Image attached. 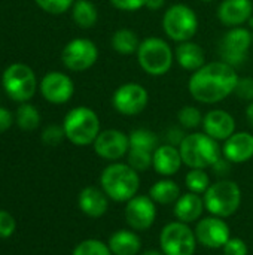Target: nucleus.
Wrapping results in <instances>:
<instances>
[{"label":"nucleus","instance_id":"a211bd4d","mask_svg":"<svg viewBox=\"0 0 253 255\" xmlns=\"http://www.w3.org/2000/svg\"><path fill=\"white\" fill-rule=\"evenodd\" d=\"M252 15V0H224L218 7V19L228 28L249 22Z\"/></svg>","mask_w":253,"mask_h":255},{"label":"nucleus","instance_id":"a19ab883","mask_svg":"<svg viewBox=\"0 0 253 255\" xmlns=\"http://www.w3.org/2000/svg\"><path fill=\"white\" fill-rule=\"evenodd\" d=\"M185 136H186V134H183V133L180 131V128H177V127H173V128L167 133V139H169L170 145H174V146H179V145L182 143V140L185 139Z\"/></svg>","mask_w":253,"mask_h":255},{"label":"nucleus","instance_id":"393cba45","mask_svg":"<svg viewBox=\"0 0 253 255\" xmlns=\"http://www.w3.org/2000/svg\"><path fill=\"white\" fill-rule=\"evenodd\" d=\"M149 197L160 205H170L176 203L180 197L179 185L171 179H161L155 182L149 190Z\"/></svg>","mask_w":253,"mask_h":255},{"label":"nucleus","instance_id":"473e14b6","mask_svg":"<svg viewBox=\"0 0 253 255\" xmlns=\"http://www.w3.org/2000/svg\"><path fill=\"white\" fill-rule=\"evenodd\" d=\"M203 114L200 112V109L194 108V106H183L179 112H177V120L179 124L183 128H197L200 126H203Z\"/></svg>","mask_w":253,"mask_h":255},{"label":"nucleus","instance_id":"9b49d317","mask_svg":"<svg viewBox=\"0 0 253 255\" xmlns=\"http://www.w3.org/2000/svg\"><path fill=\"white\" fill-rule=\"evenodd\" d=\"M149 102L148 90L137 82H125L119 85L112 96L113 109L125 117L142 114Z\"/></svg>","mask_w":253,"mask_h":255},{"label":"nucleus","instance_id":"e433bc0d","mask_svg":"<svg viewBox=\"0 0 253 255\" xmlns=\"http://www.w3.org/2000/svg\"><path fill=\"white\" fill-rule=\"evenodd\" d=\"M234 94H237V97L242 100L253 102V78H240L236 85Z\"/></svg>","mask_w":253,"mask_h":255},{"label":"nucleus","instance_id":"6ab92c4d","mask_svg":"<svg viewBox=\"0 0 253 255\" xmlns=\"http://www.w3.org/2000/svg\"><path fill=\"white\" fill-rule=\"evenodd\" d=\"M222 155L230 163H246L253 157V134L248 131L234 133L230 136L222 148Z\"/></svg>","mask_w":253,"mask_h":255},{"label":"nucleus","instance_id":"423d86ee","mask_svg":"<svg viewBox=\"0 0 253 255\" xmlns=\"http://www.w3.org/2000/svg\"><path fill=\"white\" fill-rule=\"evenodd\" d=\"M242 205V190L230 179H221L210 184L204 193L206 209L218 218H227L234 215Z\"/></svg>","mask_w":253,"mask_h":255},{"label":"nucleus","instance_id":"58836bf2","mask_svg":"<svg viewBox=\"0 0 253 255\" xmlns=\"http://www.w3.org/2000/svg\"><path fill=\"white\" fill-rule=\"evenodd\" d=\"M110 3L113 4V7L124 10V12H133V10H139L142 7H145L146 0H110Z\"/></svg>","mask_w":253,"mask_h":255},{"label":"nucleus","instance_id":"a18cd8bd","mask_svg":"<svg viewBox=\"0 0 253 255\" xmlns=\"http://www.w3.org/2000/svg\"><path fill=\"white\" fill-rule=\"evenodd\" d=\"M140 255H166L163 251H157V250H148L145 253H142Z\"/></svg>","mask_w":253,"mask_h":255},{"label":"nucleus","instance_id":"c9c22d12","mask_svg":"<svg viewBox=\"0 0 253 255\" xmlns=\"http://www.w3.org/2000/svg\"><path fill=\"white\" fill-rule=\"evenodd\" d=\"M15 229H16L15 218L6 211H0V239L10 238L13 235Z\"/></svg>","mask_w":253,"mask_h":255},{"label":"nucleus","instance_id":"ea45409f","mask_svg":"<svg viewBox=\"0 0 253 255\" xmlns=\"http://www.w3.org/2000/svg\"><path fill=\"white\" fill-rule=\"evenodd\" d=\"M13 123V118H12V114L4 109V108H0V133H4Z\"/></svg>","mask_w":253,"mask_h":255},{"label":"nucleus","instance_id":"f8f14e48","mask_svg":"<svg viewBox=\"0 0 253 255\" xmlns=\"http://www.w3.org/2000/svg\"><path fill=\"white\" fill-rule=\"evenodd\" d=\"M98 58V49L97 45L89 39H73L70 40L61 54L63 64L73 72H84L88 70L95 64Z\"/></svg>","mask_w":253,"mask_h":255},{"label":"nucleus","instance_id":"7ed1b4c3","mask_svg":"<svg viewBox=\"0 0 253 255\" xmlns=\"http://www.w3.org/2000/svg\"><path fill=\"white\" fill-rule=\"evenodd\" d=\"M183 164L191 169L212 167L221 158V148L218 140L203 133H189L179 145Z\"/></svg>","mask_w":253,"mask_h":255},{"label":"nucleus","instance_id":"2eb2a0df","mask_svg":"<svg viewBox=\"0 0 253 255\" xmlns=\"http://www.w3.org/2000/svg\"><path fill=\"white\" fill-rule=\"evenodd\" d=\"M194 232H195L197 242H200L201 245L210 250L224 248V245L231 238V230L228 224L218 217H209L200 220Z\"/></svg>","mask_w":253,"mask_h":255},{"label":"nucleus","instance_id":"72a5a7b5","mask_svg":"<svg viewBox=\"0 0 253 255\" xmlns=\"http://www.w3.org/2000/svg\"><path fill=\"white\" fill-rule=\"evenodd\" d=\"M34 1L45 12L52 13V15H60V13H64L67 9H70L76 0H34Z\"/></svg>","mask_w":253,"mask_h":255},{"label":"nucleus","instance_id":"bb28decb","mask_svg":"<svg viewBox=\"0 0 253 255\" xmlns=\"http://www.w3.org/2000/svg\"><path fill=\"white\" fill-rule=\"evenodd\" d=\"M110 43H112V48L115 52H118L121 55H131V54L137 52L140 40L133 30L119 28L112 34Z\"/></svg>","mask_w":253,"mask_h":255},{"label":"nucleus","instance_id":"1a4fd4ad","mask_svg":"<svg viewBox=\"0 0 253 255\" xmlns=\"http://www.w3.org/2000/svg\"><path fill=\"white\" fill-rule=\"evenodd\" d=\"M1 84H3L6 94L12 100L21 102V103L28 102L34 96L36 85H37L34 72L28 66L19 64V63L12 64L4 70Z\"/></svg>","mask_w":253,"mask_h":255},{"label":"nucleus","instance_id":"5701e85b","mask_svg":"<svg viewBox=\"0 0 253 255\" xmlns=\"http://www.w3.org/2000/svg\"><path fill=\"white\" fill-rule=\"evenodd\" d=\"M204 208V199H201L200 194L189 191L177 199L174 205V217L180 223L191 224L201 218Z\"/></svg>","mask_w":253,"mask_h":255},{"label":"nucleus","instance_id":"dca6fc26","mask_svg":"<svg viewBox=\"0 0 253 255\" xmlns=\"http://www.w3.org/2000/svg\"><path fill=\"white\" fill-rule=\"evenodd\" d=\"M40 93L49 103L63 105L72 99L75 85L66 73L48 72L40 81Z\"/></svg>","mask_w":253,"mask_h":255},{"label":"nucleus","instance_id":"6e6552de","mask_svg":"<svg viewBox=\"0 0 253 255\" xmlns=\"http://www.w3.org/2000/svg\"><path fill=\"white\" fill-rule=\"evenodd\" d=\"M160 245L166 255H194L197 248L195 232L185 223H169L160 233Z\"/></svg>","mask_w":253,"mask_h":255},{"label":"nucleus","instance_id":"39448f33","mask_svg":"<svg viewBox=\"0 0 253 255\" xmlns=\"http://www.w3.org/2000/svg\"><path fill=\"white\" fill-rule=\"evenodd\" d=\"M136 54L139 66L151 76H164L169 73L174 61V51L171 46L157 36L143 39Z\"/></svg>","mask_w":253,"mask_h":255},{"label":"nucleus","instance_id":"49530a36","mask_svg":"<svg viewBox=\"0 0 253 255\" xmlns=\"http://www.w3.org/2000/svg\"><path fill=\"white\" fill-rule=\"evenodd\" d=\"M201 1H213V0H201Z\"/></svg>","mask_w":253,"mask_h":255},{"label":"nucleus","instance_id":"37998d69","mask_svg":"<svg viewBox=\"0 0 253 255\" xmlns=\"http://www.w3.org/2000/svg\"><path fill=\"white\" fill-rule=\"evenodd\" d=\"M164 4H166V0H146L145 7H148L149 10H160Z\"/></svg>","mask_w":253,"mask_h":255},{"label":"nucleus","instance_id":"f03ea898","mask_svg":"<svg viewBox=\"0 0 253 255\" xmlns=\"http://www.w3.org/2000/svg\"><path fill=\"white\" fill-rule=\"evenodd\" d=\"M100 185L110 200L127 203L137 196L140 178L128 163H112L101 172Z\"/></svg>","mask_w":253,"mask_h":255},{"label":"nucleus","instance_id":"7c9ffc66","mask_svg":"<svg viewBox=\"0 0 253 255\" xmlns=\"http://www.w3.org/2000/svg\"><path fill=\"white\" fill-rule=\"evenodd\" d=\"M152 161H154V152L137 149V148H130L127 152V163L136 172L148 170L149 167H152Z\"/></svg>","mask_w":253,"mask_h":255},{"label":"nucleus","instance_id":"20e7f679","mask_svg":"<svg viewBox=\"0 0 253 255\" xmlns=\"http://www.w3.org/2000/svg\"><path fill=\"white\" fill-rule=\"evenodd\" d=\"M63 128L66 137L76 146L92 145L100 134L98 115L86 106H78L64 117Z\"/></svg>","mask_w":253,"mask_h":255},{"label":"nucleus","instance_id":"c85d7f7f","mask_svg":"<svg viewBox=\"0 0 253 255\" xmlns=\"http://www.w3.org/2000/svg\"><path fill=\"white\" fill-rule=\"evenodd\" d=\"M15 120H16V124H18L19 128H22L25 131H31V130L39 127V124H40V114H39V111L34 106L24 103V105H21L18 108Z\"/></svg>","mask_w":253,"mask_h":255},{"label":"nucleus","instance_id":"c756f323","mask_svg":"<svg viewBox=\"0 0 253 255\" xmlns=\"http://www.w3.org/2000/svg\"><path fill=\"white\" fill-rule=\"evenodd\" d=\"M185 185L191 193L203 194L210 187V178L204 169H191L185 176Z\"/></svg>","mask_w":253,"mask_h":255},{"label":"nucleus","instance_id":"c03bdc74","mask_svg":"<svg viewBox=\"0 0 253 255\" xmlns=\"http://www.w3.org/2000/svg\"><path fill=\"white\" fill-rule=\"evenodd\" d=\"M246 118H248V123L252 126L253 128V102H251V105L246 109Z\"/></svg>","mask_w":253,"mask_h":255},{"label":"nucleus","instance_id":"f704fd0d","mask_svg":"<svg viewBox=\"0 0 253 255\" xmlns=\"http://www.w3.org/2000/svg\"><path fill=\"white\" fill-rule=\"evenodd\" d=\"M66 137L64 128L60 126H48L43 133H42V140L43 143L49 145V146H57L63 142V139Z\"/></svg>","mask_w":253,"mask_h":255},{"label":"nucleus","instance_id":"0eeeda50","mask_svg":"<svg viewBox=\"0 0 253 255\" xmlns=\"http://www.w3.org/2000/svg\"><path fill=\"white\" fill-rule=\"evenodd\" d=\"M163 30L177 43L191 40L198 30V16L188 4H171L163 15Z\"/></svg>","mask_w":253,"mask_h":255},{"label":"nucleus","instance_id":"a878e982","mask_svg":"<svg viewBox=\"0 0 253 255\" xmlns=\"http://www.w3.org/2000/svg\"><path fill=\"white\" fill-rule=\"evenodd\" d=\"M72 7V16L78 27L91 28L95 25L98 19V10L91 0H76Z\"/></svg>","mask_w":253,"mask_h":255},{"label":"nucleus","instance_id":"412c9836","mask_svg":"<svg viewBox=\"0 0 253 255\" xmlns=\"http://www.w3.org/2000/svg\"><path fill=\"white\" fill-rule=\"evenodd\" d=\"M107 194L97 187H85L79 193V209L89 218H100L107 212L109 200Z\"/></svg>","mask_w":253,"mask_h":255},{"label":"nucleus","instance_id":"f3484780","mask_svg":"<svg viewBox=\"0 0 253 255\" xmlns=\"http://www.w3.org/2000/svg\"><path fill=\"white\" fill-rule=\"evenodd\" d=\"M203 130L215 140H227L236 133L234 117L224 109L209 111L203 118Z\"/></svg>","mask_w":253,"mask_h":255},{"label":"nucleus","instance_id":"4468645a","mask_svg":"<svg viewBox=\"0 0 253 255\" xmlns=\"http://www.w3.org/2000/svg\"><path fill=\"white\" fill-rule=\"evenodd\" d=\"M92 146L98 157L109 161H118L124 155H127L130 149V139L128 134H125L121 130L107 128L100 131Z\"/></svg>","mask_w":253,"mask_h":255},{"label":"nucleus","instance_id":"cd10ccee","mask_svg":"<svg viewBox=\"0 0 253 255\" xmlns=\"http://www.w3.org/2000/svg\"><path fill=\"white\" fill-rule=\"evenodd\" d=\"M128 139H130V148H137V149H145V151L154 152L160 146L158 136L148 128L133 130L128 134Z\"/></svg>","mask_w":253,"mask_h":255},{"label":"nucleus","instance_id":"f257e3e1","mask_svg":"<svg viewBox=\"0 0 253 255\" xmlns=\"http://www.w3.org/2000/svg\"><path fill=\"white\" fill-rule=\"evenodd\" d=\"M239 79L236 67L224 61H212L192 72L188 81V91L194 100L215 105L234 93Z\"/></svg>","mask_w":253,"mask_h":255},{"label":"nucleus","instance_id":"2f4dec72","mask_svg":"<svg viewBox=\"0 0 253 255\" xmlns=\"http://www.w3.org/2000/svg\"><path fill=\"white\" fill-rule=\"evenodd\" d=\"M72 255H113L109 245L97 241V239H86L76 245Z\"/></svg>","mask_w":253,"mask_h":255},{"label":"nucleus","instance_id":"79ce46f5","mask_svg":"<svg viewBox=\"0 0 253 255\" xmlns=\"http://www.w3.org/2000/svg\"><path fill=\"white\" fill-rule=\"evenodd\" d=\"M212 169H213V172L216 173V175H219V176H224V175H227L228 172H230V161L224 157H221L213 166H212Z\"/></svg>","mask_w":253,"mask_h":255},{"label":"nucleus","instance_id":"ddd939ff","mask_svg":"<svg viewBox=\"0 0 253 255\" xmlns=\"http://www.w3.org/2000/svg\"><path fill=\"white\" fill-rule=\"evenodd\" d=\"M157 220V206L149 196H134L127 202L125 221L136 232H145Z\"/></svg>","mask_w":253,"mask_h":255},{"label":"nucleus","instance_id":"b1692460","mask_svg":"<svg viewBox=\"0 0 253 255\" xmlns=\"http://www.w3.org/2000/svg\"><path fill=\"white\" fill-rule=\"evenodd\" d=\"M113 255H137L142 250V241L133 230H118L107 242Z\"/></svg>","mask_w":253,"mask_h":255},{"label":"nucleus","instance_id":"4c0bfd02","mask_svg":"<svg viewBox=\"0 0 253 255\" xmlns=\"http://www.w3.org/2000/svg\"><path fill=\"white\" fill-rule=\"evenodd\" d=\"M249 250L243 239L230 238V241L224 245V255H248Z\"/></svg>","mask_w":253,"mask_h":255},{"label":"nucleus","instance_id":"aec40b11","mask_svg":"<svg viewBox=\"0 0 253 255\" xmlns=\"http://www.w3.org/2000/svg\"><path fill=\"white\" fill-rule=\"evenodd\" d=\"M182 163L183 161H182L180 151L174 145H170V143L160 145L154 151L152 167L161 176H173V175H176L179 172Z\"/></svg>","mask_w":253,"mask_h":255},{"label":"nucleus","instance_id":"4be33fe9","mask_svg":"<svg viewBox=\"0 0 253 255\" xmlns=\"http://www.w3.org/2000/svg\"><path fill=\"white\" fill-rule=\"evenodd\" d=\"M174 60L183 70L188 72H195L206 64V55L203 48L192 40L180 42L176 46Z\"/></svg>","mask_w":253,"mask_h":255},{"label":"nucleus","instance_id":"9d476101","mask_svg":"<svg viewBox=\"0 0 253 255\" xmlns=\"http://www.w3.org/2000/svg\"><path fill=\"white\" fill-rule=\"evenodd\" d=\"M253 43V33L245 27L230 28L219 42V55L221 61L236 67L245 63L248 52Z\"/></svg>","mask_w":253,"mask_h":255}]
</instances>
